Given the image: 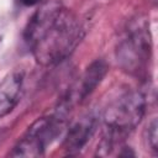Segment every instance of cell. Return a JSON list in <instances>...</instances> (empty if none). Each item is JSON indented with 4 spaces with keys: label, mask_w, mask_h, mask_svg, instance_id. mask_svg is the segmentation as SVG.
I'll use <instances>...</instances> for the list:
<instances>
[{
    "label": "cell",
    "mask_w": 158,
    "mask_h": 158,
    "mask_svg": "<svg viewBox=\"0 0 158 158\" xmlns=\"http://www.w3.org/2000/svg\"><path fill=\"white\" fill-rule=\"evenodd\" d=\"M83 36L84 27L77 15L57 0L42 4L25 28V41L42 65H54L68 58Z\"/></svg>",
    "instance_id": "1"
},
{
    "label": "cell",
    "mask_w": 158,
    "mask_h": 158,
    "mask_svg": "<svg viewBox=\"0 0 158 158\" xmlns=\"http://www.w3.org/2000/svg\"><path fill=\"white\" fill-rule=\"evenodd\" d=\"M146 105L142 91L128 90L106 107L102 116L105 133L98 146L99 156H109L117 146H122V139L142 121Z\"/></svg>",
    "instance_id": "2"
},
{
    "label": "cell",
    "mask_w": 158,
    "mask_h": 158,
    "mask_svg": "<svg viewBox=\"0 0 158 158\" xmlns=\"http://www.w3.org/2000/svg\"><path fill=\"white\" fill-rule=\"evenodd\" d=\"M151 52L152 38L147 21L142 19L130 21L116 47L120 67L132 75H141L149 64Z\"/></svg>",
    "instance_id": "3"
},
{
    "label": "cell",
    "mask_w": 158,
    "mask_h": 158,
    "mask_svg": "<svg viewBox=\"0 0 158 158\" xmlns=\"http://www.w3.org/2000/svg\"><path fill=\"white\" fill-rule=\"evenodd\" d=\"M69 107L60 102L59 107L52 115L37 118L17 141L11 157H40L43 156L47 147L60 135L67 122Z\"/></svg>",
    "instance_id": "4"
},
{
    "label": "cell",
    "mask_w": 158,
    "mask_h": 158,
    "mask_svg": "<svg viewBox=\"0 0 158 158\" xmlns=\"http://www.w3.org/2000/svg\"><path fill=\"white\" fill-rule=\"evenodd\" d=\"M107 70H109V67L104 59L94 60L85 69V72L81 74L79 80L73 85L67 98L62 102L65 104L68 107H70L75 102H80L84 99H86L96 89V86L102 81Z\"/></svg>",
    "instance_id": "5"
},
{
    "label": "cell",
    "mask_w": 158,
    "mask_h": 158,
    "mask_svg": "<svg viewBox=\"0 0 158 158\" xmlns=\"http://www.w3.org/2000/svg\"><path fill=\"white\" fill-rule=\"evenodd\" d=\"M96 126L98 116L93 112H88L73 122L63 141V149L65 153L70 156L80 153L91 139Z\"/></svg>",
    "instance_id": "6"
},
{
    "label": "cell",
    "mask_w": 158,
    "mask_h": 158,
    "mask_svg": "<svg viewBox=\"0 0 158 158\" xmlns=\"http://www.w3.org/2000/svg\"><path fill=\"white\" fill-rule=\"evenodd\" d=\"M23 73L12 70L0 83V118L7 116L17 106L23 90Z\"/></svg>",
    "instance_id": "7"
},
{
    "label": "cell",
    "mask_w": 158,
    "mask_h": 158,
    "mask_svg": "<svg viewBox=\"0 0 158 158\" xmlns=\"http://www.w3.org/2000/svg\"><path fill=\"white\" fill-rule=\"evenodd\" d=\"M157 128H158V123H157V120L153 118L149 123H148V127H147V131H146V139H147V143H148V147L151 151H153L154 153H157L158 151V135H157Z\"/></svg>",
    "instance_id": "8"
},
{
    "label": "cell",
    "mask_w": 158,
    "mask_h": 158,
    "mask_svg": "<svg viewBox=\"0 0 158 158\" xmlns=\"http://www.w3.org/2000/svg\"><path fill=\"white\" fill-rule=\"evenodd\" d=\"M6 32H7V22H6V20L4 17H0V51H1L2 46H4Z\"/></svg>",
    "instance_id": "9"
},
{
    "label": "cell",
    "mask_w": 158,
    "mask_h": 158,
    "mask_svg": "<svg viewBox=\"0 0 158 158\" xmlns=\"http://www.w3.org/2000/svg\"><path fill=\"white\" fill-rule=\"evenodd\" d=\"M42 0H19V2L23 6H35V5H38Z\"/></svg>",
    "instance_id": "10"
}]
</instances>
